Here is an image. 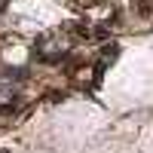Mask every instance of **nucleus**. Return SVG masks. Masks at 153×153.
I'll return each mask as SVG.
<instances>
[{"label": "nucleus", "instance_id": "obj_2", "mask_svg": "<svg viewBox=\"0 0 153 153\" xmlns=\"http://www.w3.org/2000/svg\"><path fill=\"white\" fill-rule=\"evenodd\" d=\"M95 37H98V40H107V28H104V25H101V28H95Z\"/></svg>", "mask_w": 153, "mask_h": 153}, {"label": "nucleus", "instance_id": "obj_1", "mask_svg": "<svg viewBox=\"0 0 153 153\" xmlns=\"http://www.w3.org/2000/svg\"><path fill=\"white\" fill-rule=\"evenodd\" d=\"M117 52H120V49H117V43H107L104 49H101V55H104V58H113Z\"/></svg>", "mask_w": 153, "mask_h": 153}, {"label": "nucleus", "instance_id": "obj_3", "mask_svg": "<svg viewBox=\"0 0 153 153\" xmlns=\"http://www.w3.org/2000/svg\"><path fill=\"white\" fill-rule=\"evenodd\" d=\"M76 34H80V37H89V28H86V25H76V28H74Z\"/></svg>", "mask_w": 153, "mask_h": 153}]
</instances>
